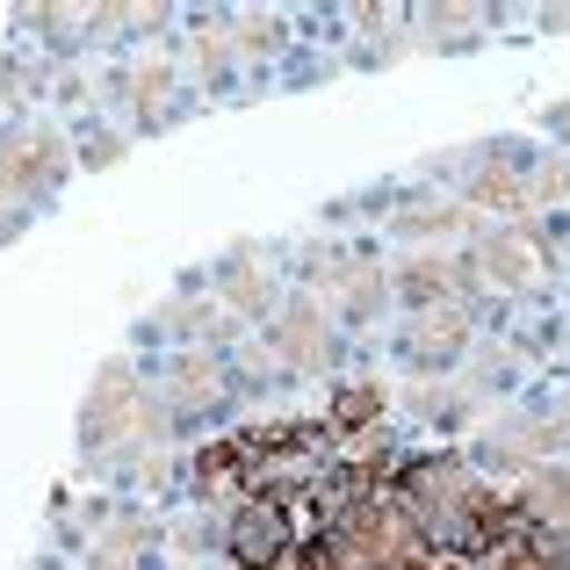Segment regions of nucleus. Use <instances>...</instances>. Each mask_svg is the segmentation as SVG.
Masks as SVG:
<instances>
[{
	"label": "nucleus",
	"instance_id": "nucleus-1",
	"mask_svg": "<svg viewBox=\"0 0 570 570\" xmlns=\"http://www.w3.org/2000/svg\"><path fill=\"white\" fill-rule=\"evenodd\" d=\"M174 412L159 404V390H145V376L130 362H101L95 383H87L80 404V455L95 470H124V462H145V476L159 470L153 448L167 441Z\"/></svg>",
	"mask_w": 570,
	"mask_h": 570
},
{
	"label": "nucleus",
	"instance_id": "nucleus-2",
	"mask_svg": "<svg viewBox=\"0 0 570 570\" xmlns=\"http://www.w3.org/2000/svg\"><path fill=\"white\" fill-rule=\"evenodd\" d=\"M72 167H80V159H72V138L58 124H43V116L37 124H29V116H8V124H0V246L29 232V217L66 188Z\"/></svg>",
	"mask_w": 570,
	"mask_h": 570
},
{
	"label": "nucleus",
	"instance_id": "nucleus-3",
	"mask_svg": "<svg viewBox=\"0 0 570 570\" xmlns=\"http://www.w3.org/2000/svg\"><path fill=\"white\" fill-rule=\"evenodd\" d=\"M267 347H275V362L296 368V376H325L333 354H340V333H333L318 296H282V311L267 318Z\"/></svg>",
	"mask_w": 570,
	"mask_h": 570
},
{
	"label": "nucleus",
	"instance_id": "nucleus-4",
	"mask_svg": "<svg viewBox=\"0 0 570 570\" xmlns=\"http://www.w3.org/2000/svg\"><path fill=\"white\" fill-rule=\"evenodd\" d=\"M153 390L174 419H195V412H217V404L232 397V368H224L217 347H174L167 362H159Z\"/></svg>",
	"mask_w": 570,
	"mask_h": 570
},
{
	"label": "nucleus",
	"instance_id": "nucleus-5",
	"mask_svg": "<svg viewBox=\"0 0 570 570\" xmlns=\"http://www.w3.org/2000/svg\"><path fill=\"white\" fill-rule=\"evenodd\" d=\"M80 549H87V570H153L159 528L138 513V505H95Z\"/></svg>",
	"mask_w": 570,
	"mask_h": 570
},
{
	"label": "nucleus",
	"instance_id": "nucleus-6",
	"mask_svg": "<svg viewBox=\"0 0 570 570\" xmlns=\"http://www.w3.org/2000/svg\"><path fill=\"white\" fill-rule=\"evenodd\" d=\"M209 289L224 296V311H232V318H275V311H282L275 253H261V246H232L217 267H209Z\"/></svg>",
	"mask_w": 570,
	"mask_h": 570
},
{
	"label": "nucleus",
	"instance_id": "nucleus-7",
	"mask_svg": "<svg viewBox=\"0 0 570 570\" xmlns=\"http://www.w3.org/2000/svg\"><path fill=\"white\" fill-rule=\"evenodd\" d=\"M390 289L412 311H441V304L470 311V296L484 289V275H476V261H455V253H419V261H404L397 275H390Z\"/></svg>",
	"mask_w": 570,
	"mask_h": 570
},
{
	"label": "nucleus",
	"instance_id": "nucleus-8",
	"mask_svg": "<svg viewBox=\"0 0 570 570\" xmlns=\"http://www.w3.org/2000/svg\"><path fill=\"white\" fill-rule=\"evenodd\" d=\"M109 95L130 109V124L159 130V124H174V109H167V101L181 95V72H174V58L138 51V58H124V66L109 72Z\"/></svg>",
	"mask_w": 570,
	"mask_h": 570
},
{
	"label": "nucleus",
	"instance_id": "nucleus-9",
	"mask_svg": "<svg viewBox=\"0 0 570 570\" xmlns=\"http://www.w3.org/2000/svg\"><path fill=\"white\" fill-rule=\"evenodd\" d=\"M145 333H167V340H181V347H232L238 340V318L217 304V296H174V304H159L153 318H145Z\"/></svg>",
	"mask_w": 570,
	"mask_h": 570
},
{
	"label": "nucleus",
	"instance_id": "nucleus-10",
	"mask_svg": "<svg viewBox=\"0 0 570 570\" xmlns=\"http://www.w3.org/2000/svg\"><path fill=\"white\" fill-rule=\"evenodd\" d=\"M470 354V311L462 304H441V311H419L412 333H404V362L412 368H448Z\"/></svg>",
	"mask_w": 570,
	"mask_h": 570
},
{
	"label": "nucleus",
	"instance_id": "nucleus-11",
	"mask_svg": "<svg viewBox=\"0 0 570 570\" xmlns=\"http://www.w3.org/2000/svg\"><path fill=\"white\" fill-rule=\"evenodd\" d=\"M476 275L499 282V289H528L542 275V253H534V232L528 224H505V232H484L476 238Z\"/></svg>",
	"mask_w": 570,
	"mask_h": 570
},
{
	"label": "nucleus",
	"instance_id": "nucleus-12",
	"mask_svg": "<svg viewBox=\"0 0 570 570\" xmlns=\"http://www.w3.org/2000/svg\"><path fill=\"white\" fill-rule=\"evenodd\" d=\"M390 232L397 238H470L476 209L455 203V195H419V203H404L397 217H390Z\"/></svg>",
	"mask_w": 570,
	"mask_h": 570
},
{
	"label": "nucleus",
	"instance_id": "nucleus-13",
	"mask_svg": "<svg viewBox=\"0 0 570 570\" xmlns=\"http://www.w3.org/2000/svg\"><path fill=\"white\" fill-rule=\"evenodd\" d=\"M188 66L203 87H224L238 66V43H232V14H195V43H188Z\"/></svg>",
	"mask_w": 570,
	"mask_h": 570
},
{
	"label": "nucleus",
	"instance_id": "nucleus-14",
	"mask_svg": "<svg viewBox=\"0 0 570 570\" xmlns=\"http://www.w3.org/2000/svg\"><path fill=\"white\" fill-rule=\"evenodd\" d=\"M376 419H383V390L376 383H347L333 397V412H325V426L340 433V448H376V433H368Z\"/></svg>",
	"mask_w": 570,
	"mask_h": 570
},
{
	"label": "nucleus",
	"instance_id": "nucleus-15",
	"mask_svg": "<svg viewBox=\"0 0 570 570\" xmlns=\"http://www.w3.org/2000/svg\"><path fill=\"white\" fill-rule=\"evenodd\" d=\"M520 505H528L534 520H549V528L570 542V470H563V462H542V470H528V491H520Z\"/></svg>",
	"mask_w": 570,
	"mask_h": 570
},
{
	"label": "nucleus",
	"instance_id": "nucleus-16",
	"mask_svg": "<svg viewBox=\"0 0 570 570\" xmlns=\"http://www.w3.org/2000/svg\"><path fill=\"white\" fill-rule=\"evenodd\" d=\"M484 22H491L484 8H419V14H412V29L433 43V51H462V43H470Z\"/></svg>",
	"mask_w": 570,
	"mask_h": 570
},
{
	"label": "nucleus",
	"instance_id": "nucleus-17",
	"mask_svg": "<svg viewBox=\"0 0 570 570\" xmlns=\"http://www.w3.org/2000/svg\"><path fill=\"white\" fill-rule=\"evenodd\" d=\"M282 37H289V22H282V14H267V8H232V43H238V58L267 66V58L282 51Z\"/></svg>",
	"mask_w": 570,
	"mask_h": 570
},
{
	"label": "nucleus",
	"instance_id": "nucleus-18",
	"mask_svg": "<svg viewBox=\"0 0 570 570\" xmlns=\"http://www.w3.org/2000/svg\"><path fill=\"white\" fill-rule=\"evenodd\" d=\"M557 441H563L557 419H513V426L491 433V462H528V455H542V448H557Z\"/></svg>",
	"mask_w": 570,
	"mask_h": 570
},
{
	"label": "nucleus",
	"instance_id": "nucleus-19",
	"mask_svg": "<svg viewBox=\"0 0 570 570\" xmlns=\"http://www.w3.org/2000/svg\"><path fill=\"white\" fill-rule=\"evenodd\" d=\"M124 159V130H87L80 138V167H116Z\"/></svg>",
	"mask_w": 570,
	"mask_h": 570
},
{
	"label": "nucleus",
	"instance_id": "nucleus-20",
	"mask_svg": "<svg viewBox=\"0 0 570 570\" xmlns=\"http://www.w3.org/2000/svg\"><path fill=\"white\" fill-rule=\"evenodd\" d=\"M29 570H66V563H51V557H43V563H29Z\"/></svg>",
	"mask_w": 570,
	"mask_h": 570
}]
</instances>
